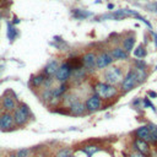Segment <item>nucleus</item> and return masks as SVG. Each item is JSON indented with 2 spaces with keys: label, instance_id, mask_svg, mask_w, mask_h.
Here are the masks:
<instances>
[{
  "label": "nucleus",
  "instance_id": "nucleus-7",
  "mask_svg": "<svg viewBox=\"0 0 157 157\" xmlns=\"http://www.w3.org/2000/svg\"><path fill=\"white\" fill-rule=\"evenodd\" d=\"M15 125L14 115L10 112H5L0 114V130H11Z\"/></svg>",
  "mask_w": 157,
  "mask_h": 157
},
{
  "label": "nucleus",
  "instance_id": "nucleus-1",
  "mask_svg": "<svg viewBox=\"0 0 157 157\" xmlns=\"http://www.w3.org/2000/svg\"><path fill=\"white\" fill-rule=\"evenodd\" d=\"M103 77H104V82L106 84L115 86L118 84H122V81L124 80V73L120 67L111 65V67H108V69L104 70Z\"/></svg>",
  "mask_w": 157,
  "mask_h": 157
},
{
  "label": "nucleus",
  "instance_id": "nucleus-20",
  "mask_svg": "<svg viewBox=\"0 0 157 157\" xmlns=\"http://www.w3.org/2000/svg\"><path fill=\"white\" fill-rule=\"evenodd\" d=\"M147 128L150 130V134H151V140H152V144H157V125L153 124V123H149L147 124Z\"/></svg>",
  "mask_w": 157,
  "mask_h": 157
},
{
  "label": "nucleus",
  "instance_id": "nucleus-25",
  "mask_svg": "<svg viewBox=\"0 0 157 157\" xmlns=\"http://www.w3.org/2000/svg\"><path fill=\"white\" fill-rule=\"evenodd\" d=\"M28 155H30V150H27V149H21L16 153L17 157H28Z\"/></svg>",
  "mask_w": 157,
  "mask_h": 157
},
{
  "label": "nucleus",
  "instance_id": "nucleus-27",
  "mask_svg": "<svg viewBox=\"0 0 157 157\" xmlns=\"http://www.w3.org/2000/svg\"><path fill=\"white\" fill-rule=\"evenodd\" d=\"M129 157H146V156H144V155L139 153V152H133L132 155H129Z\"/></svg>",
  "mask_w": 157,
  "mask_h": 157
},
{
  "label": "nucleus",
  "instance_id": "nucleus-31",
  "mask_svg": "<svg viewBox=\"0 0 157 157\" xmlns=\"http://www.w3.org/2000/svg\"><path fill=\"white\" fill-rule=\"evenodd\" d=\"M9 157H17V156H16V155H10Z\"/></svg>",
  "mask_w": 157,
  "mask_h": 157
},
{
  "label": "nucleus",
  "instance_id": "nucleus-21",
  "mask_svg": "<svg viewBox=\"0 0 157 157\" xmlns=\"http://www.w3.org/2000/svg\"><path fill=\"white\" fill-rule=\"evenodd\" d=\"M134 69V71L136 73V76H138V80H139V82L141 84V82H144L146 80V77H147V73H146V70H142V69H138V68H133Z\"/></svg>",
  "mask_w": 157,
  "mask_h": 157
},
{
  "label": "nucleus",
  "instance_id": "nucleus-4",
  "mask_svg": "<svg viewBox=\"0 0 157 157\" xmlns=\"http://www.w3.org/2000/svg\"><path fill=\"white\" fill-rule=\"evenodd\" d=\"M140 82H139V80H138V76H136V73L134 71V69L132 68L129 71H128V74L124 76V80L122 81V84H120V88H122V91L123 92H129L130 90H133L135 86H138Z\"/></svg>",
  "mask_w": 157,
  "mask_h": 157
},
{
  "label": "nucleus",
  "instance_id": "nucleus-13",
  "mask_svg": "<svg viewBox=\"0 0 157 157\" xmlns=\"http://www.w3.org/2000/svg\"><path fill=\"white\" fill-rule=\"evenodd\" d=\"M85 112H86V107H85V104L82 102H80V101L73 103L69 107V113L73 114V115H82Z\"/></svg>",
  "mask_w": 157,
  "mask_h": 157
},
{
  "label": "nucleus",
  "instance_id": "nucleus-33",
  "mask_svg": "<svg viewBox=\"0 0 157 157\" xmlns=\"http://www.w3.org/2000/svg\"><path fill=\"white\" fill-rule=\"evenodd\" d=\"M0 71H1V67H0Z\"/></svg>",
  "mask_w": 157,
  "mask_h": 157
},
{
  "label": "nucleus",
  "instance_id": "nucleus-14",
  "mask_svg": "<svg viewBox=\"0 0 157 157\" xmlns=\"http://www.w3.org/2000/svg\"><path fill=\"white\" fill-rule=\"evenodd\" d=\"M111 54H112L114 60H128L129 59L128 53L120 47H114L112 49V52H111Z\"/></svg>",
  "mask_w": 157,
  "mask_h": 157
},
{
  "label": "nucleus",
  "instance_id": "nucleus-11",
  "mask_svg": "<svg viewBox=\"0 0 157 157\" xmlns=\"http://www.w3.org/2000/svg\"><path fill=\"white\" fill-rule=\"evenodd\" d=\"M135 135L138 136V139L140 140H144L146 142H152L151 140V134H150V130L147 128V125H144V126H140L135 130Z\"/></svg>",
  "mask_w": 157,
  "mask_h": 157
},
{
  "label": "nucleus",
  "instance_id": "nucleus-9",
  "mask_svg": "<svg viewBox=\"0 0 157 157\" xmlns=\"http://www.w3.org/2000/svg\"><path fill=\"white\" fill-rule=\"evenodd\" d=\"M81 59H82V65H84V68H85L87 71L95 70V68H96V59H97V57H96L95 53H92V52H90V53H86Z\"/></svg>",
  "mask_w": 157,
  "mask_h": 157
},
{
  "label": "nucleus",
  "instance_id": "nucleus-12",
  "mask_svg": "<svg viewBox=\"0 0 157 157\" xmlns=\"http://www.w3.org/2000/svg\"><path fill=\"white\" fill-rule=\"evenodd\" d=\"M59 67H60V65H59V63H58L57 60H50V61L46 65L43 73H44V75H47L48 77H52V76H54V75L57 74Z\"/></svg>",
  "mask_w": 157,
  "mask_h": 157
},
{
  "label": "nucleus",
  "instance_id": "nucleus-15",
  "mask_svg": "<svg viewBox=\"0 0 157 157\" xmlns=\"http://www.w3.org/2000/svg\"><path fill=\"white\" fill-rule=\"evenodd\" d=\"M1 104H3V107L5 111L7 112H11V111H15L17 107H16V102L15 99L10 97V96H4L3 99H1Z\"/></svg>",
  "mask_w": 157,
  "mask_h": 157
},
{
  "label": "nucleus",
  "instance_id": "nucleus-6",
  "mask_svg": "<svg viewBox=\"0 0 157 157\" xmlns=\"http://www.w3.org/2000/svg\"><path fill=\"white\" fill-rule=\"evenodd\" d=\"M113 61H114V59H113L112 54L108 53V52H103V53H101L96 59V69L101 70L104 68H108L113 64Z\"/></svg>",
  "mask_w": 157,
  "mask_h": 157
},
{
  "label": "nucleus",
  "instance_id": "nucleus-19",
  "mask_svg": "<svg viewBox=\"0 0 157 157\" xmlns=\"http://www.w3.org/2000/svg\"><path fill=\"white\" fill-rule=\"evenodd\" d=\"M16 36H17V30H16V27H15V26L12 25V23L7 22V38L12 42V41H14V39L16 38Z\"/></svg>",
  "mask_w": 157,
  "mask_h": 157
},
{
  "label": "nucleus",
  "instance_id": "nucleus-22",
  "mask_svg": "<svg viewBox=\"0 0 157 157\" xmlns=\"http://www.w3.org/2000/svg\"><path fill=\"white\" fill-rule=\"evenodd\" d=\"M146 54H147V52H146V49L144 48L142 46H139V47L134 50V55H135V58H138V59H142V58H145V57H146Z\"/></svg>",
  "mask_w": 157,
  "mask_h": 157
},
{
  "label": "nucleus",
  "instance_id": "nucleus-16",
  "mask_svg": "<svg viewBox=\"0 0 157 157\" xmlns=\"http://www.w3.org/2000/svg\"><path fill=\"white\" fill-rule=\"evenodd\" d=\"M46 78H47L46 75H43V74L36 75V76H33V77L31 78V85H32L33 87H41V86H43Z\"/></svg>",
  "mask_w": 157,
  "mask_h": 157
},
{
  "label": "nucleus",
  "instance_id": "nucleus-2",
  "mask_svg": "<svg viewBox=\"0 0 157 157\" xmlns=\"http://www.w3.org/2000/svg\"><path fill=\"white\" fill-rule=\"evenodd\" d=\"M95 92L101 99H111L118 95V88L106 82H98L95 86Z\"/></svg>",
  "mask_w": 157,
  "mask_h": 157
},
{
  "label": "nucleus",
  "instance_id": "nucleus-34",
  "mask_svg": "<svg viewBox=\"0 0 157 157\" xmlns=\"http://www.w3.org/2000/svg\"><path fill=\"white\" fill-rule=\"evenodd\" d=\"M0 17H1V15H0Z\"/></svg>",
  "mask_w": 157,
  "mask_h": 157
},
{
  "label": "nucleus",
  "instance_id": "nucleus-8",
  "mask_svg": "<svg viewBox=\"0 0 157 157\" xmlns=\"http://www.w3.org/2000/svg\"><path fill=\"white\" fill-rule=\"evenodd\" d=\"M85 107H86V111H88V112H96L102 108V99L96 95L91 96L90 98L86 99Z\"/></svg>",
  "mask_w": 157,
  "mask_h": 157
},
{
  "label": "nucleus",
  "instance_id": "nucleus-10",
  "mask_svg": "<svg viewBox=\"0 0 157 157\" xmlns=\"http://www.w3.org/2000/svg\"><path fill=\"white\" fill-rule=\"evenodd\" d=\"M133 147L135 150V152H139L144 156H149L150 155V145L149 142L144 141V140H140V139H135L134 142H133Z\"/></svg>",
  "mask_w": 157,
  "mask_h": 157
},
{
  "label": "nucleus",
  "instance_id": "nucleus-29",
  "mask_svg": "<svg viewBox=\"0 0 157 157\" xmlns=\"http://www.w3.org/2000/svg\"><path fill=\"white\" fill-rule=\"evenodd\" d=\"M19 22H20V20L17 17H14V23H19Z\"/></svg>",
  "mask_w": 157,
  "mask_h": 157
},
{
  "label": "nucleus",
  "instance_id": "nucleus-28",
  "mask_svg": "<svg viewBox=\"0 0 157 157\" xmlns=\"http://www.w3.org/2000/svg\"><path fill=\"white\" fill-rule=\"evenodd\" d=\"M149 97H151V98H156L157 97V93L156 92H152V91H149Z\"/></svg>",
  "mask_w": 157,
  "mask_h": 157
},
{
  "label": "nucleus",
  "instance_id": "nucleus-5",
  "mask_svg": "<svg viewBox=\"0 0 157 157\" xmlns=\"http://www.w3.org/2000/svg\"><path fill=\"white\" fill-rule=\"evenodd\" d=\"M71 71H73V69L69 65V63H63L59 67L57 74H55V78L59 82H61V84L63 82H67L69 80V77L71 76Z\"/></svg>",
  "mask_w": 157,
  "mask_h": 157
},
{
  "label": "nucleus",
  "instance_id": "nucleus-18",
  "mask_svg": "<svg viewBox=\"0 0 157 157\" xmlns=\"http://www.w3.org/2000/svg\"><path fill=\"white\" fill-rule=\"evenodd\" d=\"M134 44H135V37L132 36V37H126L125 41L123 43V49L126 52V53L129 54V52H132L133 48H134Z\"/></svg>",
  "mask_w": 157,
  "mask_h": 157
},
{
  "label": "nucleus",
  "instance_id": "nucleus-23",
  "mask_svg": "<svg viewBox=\"0 0 157 157\" xmlns=\"http://www.w3.org/2000/svg\"><path fill=\"white\" fill-rule=\"evenodd\" d=\"M71 153H73V150H71V149H69V147H63V149H60V150L57 152L55 157H70Z\"/></svg>",
  "mask_w": 157,
  "mask_h": 157
},
{
  "label": "nucleus",
  "instance_id": "nucleus-32",
  "mask_svg": "<svg viewBox=\"0 0 157 157\" xmlns=\"http://www.w3.org/2000/svg\"><path fill=\"white\" fill-rule=\"evenodd\" d=\"M70 157H76V156H74V155H71V156H70Z\"/></svg>",
  "mask_w": 157,
  "mask_h": 157
},
{
  "label": "nucleus",
  "instance_id": "nucleus-17",
  "mask_svg": "<svg viewBox=\"0 0 157 157\" xmlns=\"http://www.w3.org/2000/svg\"><path fill=\"white\" fill-rule=\"evenodd\" d=\"M101 150V147L99 146H97V145H87V146H85V147H82L81 149V151L87 156V157H92L96 152H98Z\"/></svg>",
  "mask_w": 157,
  "mask_h": 157
},
{
  "label": "nucleus",
  "instance_id": "nucleus-24",
  "mask_svg": "<svg viewBox=\"0 0 157 157\" xmlns=\"http://www.w3.org/2000/svg\"><path fill=\"white\" fill-rule=\"evenodd\" d=\"M74 15H75V17H77V19H86V17L91 16L92 14H91V12H87V11H82V10H80V9H76V10L74 11Z\"/></svg>",
  "mask_w": 157,
  "mask_h": 157
},
{
  "label": "nucleus",
  "instance_id": "nucleus-3",
  "mask_svg": "<svg viewBox=\"0 0 157 157\" xmlns=\"http://www.w3.org/2000/svg\"><path fill=\"white\" fill-rule=\"evenodd\" d=\"M14 122L16 125L19 126H22L25 125L26 123L28 122L30 119V115H31V112L28 109V107L26 106V104H21V106H19L15 111H14Z\"/></svg>",
  "mask_w": 157,
  "mask_h": 157
},
{
  "label": "nucleus",
  "instance_id": "nucleus-30",
  "mask_svg": "<svg viewBox=\"0 0 157 157\" xmlns=\"http://www.w3.org/2000/svg\"><path fill=\"white\" fill-rule=\"evenodd\" d=\"M108 9H109V10L114 9V5H113V4H109V5H108Z\"/></svg>",
  "mask_w": 157,
  "mask_h": 157
},
{
  "label": "nucleus",
  "instance_id": "nucleus-26",
  "mask_svg": "<svg viewBox=\"0 0 157 157\" xmlns=\"http://www.w3.org/2000/svg\"><path fill=\"white\" fill-rule=\"evenodd\" d=\"M142 102H144V106H145V107H150V108H151V109H152L153 112H155V113L157 112V111H156V108H155V106H153V104H152V103L150 102L149 97H146V98H144V101H142Z\"/></svg>",
  "mask_w": 157,
  "mask_h": 157
}]
</instances>
